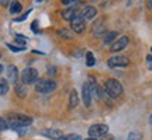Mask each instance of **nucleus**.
I'll return each instance as SVG.
<instances>
[{
	"mask_svg": "<svg viewBox=\"0 0 152 140\" xmlns=\"http://www.w3.org/2000/svg\"><path fill=\"white\" fill-rule=\"evenodd\" d=\"M104 90L107 92V95L111 98H117L123 94V86L118 80L115 79H110L104 83Z\"/></svg>",
	"mask_w": 152,
	"mask_h": 140,
	"instance_id": "1",
	"label": "nucleus"
},
{
	"mask_svg": "<svg viewBox=\"0 0 152 140\" xmlns=\"http://www.w3.org/2000/svg\"><path fill=\"white\" fill-rule=\"evenodd\" d=\"M33 123V118L27 116V115H11L9 118V125L13 129H18V128H24Z\"/></svg>",
	"mask_w": 152,
	"mask_h": 140,
	"instance_id": "2",
	"label": "nucleus"
},
{
	"mask_svg": "<svg viewBox=\"0 0 152 140\" xmlns=\"http://www.w3.org/2000/svg\"><path fill=\"white\" fill-rule=\"evenodd\" d=\"M37 80H38V71L34 69V67H27V69L23 70V73H21V83L23 84L28 86V84L35 83Z\"/></svg>",
	"mask_w": 152,
	"mask_h": 140,
	"instance_id": "3",
	"label": "nucleus"
},
{
	"mask_svg": "<svg viewBox=\"0 0 152 140\" xmlns=\"http://www.w3.org/2000/svg\"><path fill=\"white\" fill-rule=\"evenodd\" d=\"M56 88V83L51 80H39L35 83V91L41 92V94H48L52 92Z\"/></svg>",
	"mask_w": 152,
	"mask_h": 140,
	"instance_id": "4",
	"label": "nucleus"
},
{
	"mask_svg": "<svg viewBox=\"0 0 152 140\" xmlns=\"http://www.w3.org/2000/svg\"><path fill=\"white\" fill-rule=\"evenodd\" d=\"M109 132V126L104 123H96V125H92L89 128V136L96 139V137H103V136L107 135Z\"/></svg>",
	"mask_w": 152,
	"mask_h": 140,
	"instance_id": "5",
	"label": "nucleus"
},
{
	"mask_svg": "<svg viewBox=\"0 0 152 140\" xmlns=\"http://www.w3.org/2000/svg\"><path fill=\"white\" fill-rule=\"evenodd\" d=\"M128 63H130V60H128V58H125V56H113L107 62V65L110 67H124Z\"/></svg>",
	"mask_w": 152,
	"mask_h": 140,
	"instance_id": "6",
	"label": "nucleus"
},
{
	"mask_svg": "<svg viewBox=\"0 0 152 140\" xmlns=\"http://www.w3.org/2000/svg\"><path fill=\"white\" fill-rule=\"evenodd\" d=\"M71 27L76 34H80V32H83L85 28H86V21H85L80 16H77L71 21Z\"/></svg>",
	"mask_w": 152,
	"mask_h": 140,
	"instance_id": "7",
	"label": "nucleus"
},
{
	"mask_svg": "<svg viewBox=\"0 0 152 140\" xmlns=\"http://www.w3.org/2000/svg\"><path fill=\"white\" fill-rule=\"evenodd\" d=\"M128 37H120L118 39H115L113 42V45H111V48H110V51L111 52H120V51H123V49H125V46L128 45Z\"/></svg>",
	"mask_w": 152,
	"mask_h": 140,
	"instance_id": "8",
	"label": "nucleus"
},
{
	"mask_svg": "<svg viewBox=\"0 0 152 140\" xmlns=\"http://www.w3.org/2000/svg\"><path fill=\"white\" fill-rule=\"evenodd\" d=\"M96 14H97V10H96L93 6H87V7H85V9L79 13V16H80L85 21H86V20H92V18H94Z\"/></svg>",
	"mask_w": 152,
	"mask_h": 140,
	"instance_id": "9",
	"label": "nucleus"
},
{
	"mask_svg": "<svg viewBox=\"0 0 152 140\" xmlns=\"http://www.w3.org/2000/svg\"><path fill=\"white\" fill-rule=\"evenodd\" d=\"M92 91H90V87L87 84V81L83 84V88H82V98H83V102L86 107H90V104H92Z\"/></svg>",
	"mask_w": 152,
	"mask_h": 140,
	"instance_id": "10",
	"label": "nucleus"
},
{
	"mask_svg": "<svg viewBox=\"0 0 152 140\" xmlns=\"http://www.w3.org/2000/svg\"><path fill=\"white\" fill-rule=\"evenodd\" d=\"M7 80L9 83H13V84H17V80H18V70L14 65H10L7 67Z\"/></svg>",
	"mask_w": 152,
	"mask_h": 140,
	"instance_id": "11",
	"label": "nucleus"
},
{
	"mask_svg": "<svg viewBox=\"0 0 152 140\" xmlns=\"http://www.w3.org/2000/svg\"><path fill=\"white\" fill-rule=\"evenodd\" d=\"M42 136H47L49 139H62V132L59 129H54V128H49V129H44L41 132Z\"/></svg>",
	"mask_w": 152,
	"mask_h": 140,
	"instance_id": "12",
	"label": "nucleus"
},
{
	"mask_svg": "<svg viewBox=\"0 0 152 140\" xmlns=\"http://www.w3.org/2000/svg\"><path fill=\"white\" fill-rule=\"evenodd\" d=\"M77 16H79V11H77L76 7H69V9L62 11V17H64V20H66V21H72Z\"/></svg>",
	"mask_w": 152,
	"mask_h": 140,
	"instance_id": "13",
	"label": "nucleus"
},
{
	"mask_svg": "<svg viewBox=\"0 0 152 140\" xmlns=\"http://www.w3.org/2000/svg\"><path fill=\"white\" fill-rule=\"evenodd\" d=\"M77 102H79L77 92H76V90H72V91H71V97H69V108H71V109H73L75 107H77Z\"/></svg>",
	"mask_w": 152,
	"mask_h": 140,
	"instance_id": "14",
	"label": "nucleus"
},
{
	"mask_svg": "<svg viewBox=\"0 0 152 140\" xmlns=\"http://www.w3.org/2000/svg\"><path fill=\"white\" fill-rule=\"evenodd\" d=\"M16 94L21 98L26 97V94H27V87H26V84H23V83L16 84Z\"/></svg>",
	"mask_w": 152,
	"mask_h": 140,
	"instance_id": "15",
	"label": "nucleus"
},
{
	"mask_svg": "<svg viewBox=\"0 0 152 140\" xmlns=\"http://www.w3.org/2000/svg\"><path fill=\"white\" fill-rule=\"evenodd\" d=\"M102 24H103V21H97L94 22V25H93V34L96 37H100L104 32V27H102Z\"/></svg>",
	"mask_w": 152,
	"mask_h": 140,
	"instance_id": "16",
	"label": "nucleus"
},
{
	"mask_svg": "<svg viewBox=\"0 0 152 140\" xmlns=\"http://www.w3.org/2000/svg\"><path fill=\"white\" fill-rule=\"evenodd\" d=\"M21 11V3L20 1H13L10 6V13L11 14H18Z\"/></svg>",
	"mask_w": 152,
	"mask_h": 140,
	"instance_id": "17",
	"label": "nucleus"
},
{
	"mask_svg": "<svg viewBox=\"0 0 152 140\" xmlns=\"http://www.w3.org/2000/svg\"><path fill=\"white\" fill-rule=\"evenodd\" d=\"M9 91V83L4 79H0V95H4Z\"/></svg>",
	"mask_w": 152,
	"mask_h": 140,
	"instance_id": "18",
	"label": "nucleus"
},
{
	"mask_svg": "<svg viewBox=\"0 0 152 140\" xmlns=\"http://www.w3.org/2000/svg\"><path fill=\"white\" fill-rule=\"evenodd\" d=\"M127 140H142V135L137 130H132V132H130V135L127 136Z\"/></svg>",
	"mask_w": 152,
	"mask_h": 140,
	"instance_id": "19",
	"label": "nucleus"
},
{
	"mask_svg": "<svg viewBox=\"0 0 152 140\" xmlns=\"http://www.w3.org/2000/svg\"><path fill=\"white\" fill-rule=\"evenodd\" d=\"M96 60H94V56H93L92 52H87L86 53V65L87 66H94Z\"/></svg>",
	"mask_w": 152,
	"mask_h": 140,
	"instance_id": "20",
	"label": "nucleus"
},
{
	"mask_svg": "<svg viewBox=\"0 0 152 140\" xmlns=\"http://www.w3.org/2000/svg\"><path fill=\"white\" fill-rule=\"evenodd\" d=\"M61 140H82V137L76 133H71V135H66V136H62Z\"/></svg>",
	"mask_w": 152,
	"mask_h": 140,
	"instance_id": "21",
	"label": "nucleus"
},
{
	"mask_svg": "<svg viewBox=\"0 0 152 140\" xmlns=\"http://www.w3.org/2000/svg\"><path fill=\"white\" fill-rule=\"evenodd\" d=\"M115 37H118V34H117V32H110L109 35H107V38H106V41H104V42H106V43L113 42L114 38H115Z\"/></svg>",
	"mask_w": 152,
	"mask_h": 140,
	"instance_id": "22",
	"label": "nucleus"
},
{
	"mask_svg": "<svg viewBox=\"0 0 152 140\" xmlns=\"http://www.w3.org/2000/svg\"><path fill=\"white\" fill-rule=\"evenodd\" d=\"M7 46L13 51V52H21V51H24V48H20V46H14L13 43H7Z\"/></svg>",
	"mask_w": 152,
	"mask_h": 140,
	"instance_id": "23",
	"label": "nucleus"
},
{
	"mask_svg": "<svg viewBox=\"0 0 152 140\" xmlns=\"http://www.w3.org/2000/svg\"><path fill=\"white\" fill-rule=\"evenodd\" d=\"M7 128H9V123L3 118H0V130H6Z\"/></svg>",
	"mask_w": 152,
	"mask_h": 140,
	"instance_id": "24",
	"label": "nucleus"
},
{
	"mask_svg": "<svg viewBox=\"0 0 152 140\" xmlns=\"http://www.w3.org/2000/svg\"><path fill=\"white\" fill-rule=\"evenodd\" d=\"M147 66L149 70H152V56H147Z\"/></svg>",
	"mask_w": 152,
	"mask_h": 140,
	"instance_id": "25",
	"label": "nucleus"
},
{
	"mask_svg": "<svg viewBox=\"0 0 152 140\" xmlns=\"http://www.w3.org/2000/svg\"><path fill=\"white\" fill-rule=\"evenodd\" d=\"M62 3H64V4H77V3H79V1H76V0H64V1H62Z\"/></svg>",
	"mask_w": 152,
	"mask_h": 140,
	"instance_id": "26",
	"label": "nucleus"
},
{
	"mask_svg": "<svg viewBox=\"0 0 152 140\" xmlns=\"http://www.w3.org/2000/svg\"><path fill=\"white\" fill-rule=\"evenodd\" d=\"M30 11H31V10H28L27 13H26V14H24L23 17H20V18H16V21H23V20H26V18H27V16L30 14Z\"/></svg>",
	"mask_w": 152,
	"mask_h": 140,
	"instance_id": "27",
	"label": "nucleus"
},
{
	"mask_svg": "<svg viewBox=\"0 0 152 140\" xmlns=\"http://www.w3.org/2000/svg\"><path fill=\"white\" fill-rule=\"evenodd\" d=\"M100 140H115V139H114V136H111V135H106V136H103Z\"/></svg>",
	"mask_w": 152,
	"mask_h": 140,
	"instance_id": "28",
	"label": "nucleus"
},
{
	"mask_svg": "<svg viewBox=\"0 0 152 140\" xmlns=\"http://www.w3.org/2000/svg\"><path fill=\"white\" fill-rule=\"evenodd\" d=\"M59 35H62V37H68V38H71V37H69V32H68L66 30H62V31H59Z\"/></svg>",
	"mask_w": 152,
	"mask_h": 140,
	"instance_id": "29",
	"label": "nucleus"
},
{
	"mask_svg": "<svg viewBox=\"0 0 152 140\" xmlns=\"http://www.w3.org/2000/svg\"><path fill=\"white\" fill-rule=\"evenodd\" d=\"M48 73L49 74H55V73H56V67H48Z\"/></svg>",
	"mask_w": 152,
	"mask_h": 140,
	"instance_id": "30",
	"label": "nucleus"
},
{
	"mask_svg": "<svg viewBox=\"0 0 152 140\" xmlns=\"http://www.w3.org/2000/svg\"><path fill=\"white\" fill-rule=\"evenodd\" d=\"M37 25H38V21H34V22H33V27H31V28H33L34 32H37V31H38V30H37Z\"/></svg>",
	"mask_w": 152,
	"mask_h": 140,
	"instance_id": "31",
	"label": "nucleus"
},
{
	"mask_svg": "<svg viewBox=\"0 0 152 140\" xmlns=\"http://www.w3.org/2000/svg\"><path fill=\"white\" fill-rule=\"evenodd\" d=\"M0 4H1V6H7V4H9V1H3V0H0Z\"/></svg>",
	"mask_w": 152,
	"mask_h": 140,
	"instance_id": "32",
	"label": "nucleus"
},
{
	"mask_svg": "<svg viewBox=\"0 0 152 140\" xmlns=\"http://www.w3.org/2000/svg\"><path fill=\"white\" fill-rule=\"evenodd\" d=\"M148 7L152 10V0H149V1H148Z\"/></svg>",
	"mask_w": 152,
	"mask_h": 140,
	"instance_id": "33",
	"label": "nucleus"
},
{
	"mask_svg": "<svg viewBox=\"0 0 152 140\" xmlns=\"http://www.w3.org/2000/svg\"><path fill=\"white\" fill-rule=\"evenodd\" d=\"M85 140H97V139H93V137H89V139H85Z\"/></svg>",
	"mask_w": 152,
	"mask_h": 140,
	"instance_id": "34",
	"label": "nucleus"
},
{
	"mask_svg": "<svg viewBox=\"0 0 152 140\" xmlns=\"http://www.w3.org/2000/svg\"><path fill=\"white\" fill-rule=\"evenodd\" d=\"M1 71H3V66L0 65V73H1Z\"/></svg>",
	"mask_w": 152,
	"mask_h": 140,
	"instance_id": "35",
	"label": "nucleus"
},
{
	"mask_svg": "<svg viewBox=\"0 0 152 140\" xmlns=\"http://www.w3.org/2000/svg\"><path fill=\"white\" fill-rule=\"evenodd\" d=\"M149 122H151V123H152V115H151V118H149Z\"/></svg>",
	"mask_w": 152,
	"mask_h": 140,
	"instance_id": "36",
	"label": "nucleus"
},
{
	"mask_svg": "<svg viewBox=\"0 0 152 140\" xmlns=\"http://www.w3.org/2000/svg\"><path fill=\"white\" fill-rule=\"evenodd\" d=\"M0 58H1V52H0Z\"/></svg>",
	"mask_w": 152,
	"mask_h": 140,
	"instance_id": "37",
	"label": "nucleus"
},
{
	"mask_svg": "<svg viewBox=\"0 0 152 140\" xmlns=\"http://www.w3.org/2000/svg\"><path fill=\"white\" fill-rule=\"evenodd\" d=\"M151 52H152V48H151Z\"/></svg>",
	"mask_w": 152,
	"mask_h": 140,
	"instance_id": "38",
	"label": "nucleus"
}]
</instances>
